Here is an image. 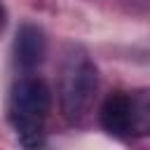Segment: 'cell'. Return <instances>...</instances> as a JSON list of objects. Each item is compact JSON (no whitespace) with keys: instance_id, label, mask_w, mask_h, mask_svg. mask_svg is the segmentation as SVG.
Here are the masks:
<instances>
[{"instance_id":"5","label":"cell","mask_w":150,"mask_h":150,"mask_svg":"<svg viewBox=\"0 0 150 150\" xmlns=\"http://www.w3.org/2000/svg\"><path fill=\"white\" fill-rule=\"evenodd\" d=\"M150 134V89L129 94V136Z\"/></svg>"},{"instance_id":"4","label":"cell","mask_w":150,"mask_h":150,"mask_svg":"<svg viewBox=\"0 0 150 150\" xmlns=\"http://www.w3.org/2000/svg\"><path fill=\"white\" fill-rule=\"evenodd\" d=\"M101 127L117 138L129 136V94H110L101 105Z\"/></svg>"},{"instance_id":"2","label":"cell","mask_w":150,"mask_h":150,"mask_svg":"<svg viewBox=\"0 0 150 150\" xmlns=\"http://www.w3.org/2000/svg\"><path fill=\"white\" fill-rule=\"evenodd\" d=\"M96 89H98V70L94 61L84 52L68 54L59 75V101L63 115L73 122H80L89 112L96 98Z\"/></svg>"},{"instance_id":"3","label":"cell","mask_w":150,"mask_h":150,"mask_svg":"<svg viewBox=\"0 0 150 150\" xmlns=\"http://www.w3.org/2000/svg\"><path fill=\"white\" fill-rule=\"evenodd\" d=\"M45 52H47V40H45L42 28L33 26V23H23L16 30V38H14V61H16V66L23 68V70H33L42 63Z\"/></svg>"},{"instance_id":"1","label":"cell","mask_w":150,"mask_h":150,"mask_svg":"<svg viewBox=\"0 0 150 150\" xmlns=\"http://www.w3.org/2000/svg\"><path fill=\"white\" fill-rule=\"evenodd\" d=\"M52 108V91L42 77H21L12 84L7 98V117L26 148L42 145L45 122Z\"/></svg>"},{"instance_id":"7","label":"cell","mask_w":150,"mask_h":150,"mask_svg":"<svg viewBox=\"0 0 150 150\" xmlns=\"http://www.w3.org/2000/svg\"><path fill=\"white\" fill-rule=\"evenodd\" d=\"M129 2H150V0H129Z\"/></svg>"},{"instance_id":"6","label":"cell","mask_w":150,"mask_h":150,"mask_svg":"<svg viewBox=\"0 0 150 150\" xmlns=\"http://www.w3.org/2000/svg\"><path fill=\"white\" fill-rule=\"evenodd\" d=\"M2 26H5V7L0 5V30H2Z\"/></svg>"}]
</instances>
